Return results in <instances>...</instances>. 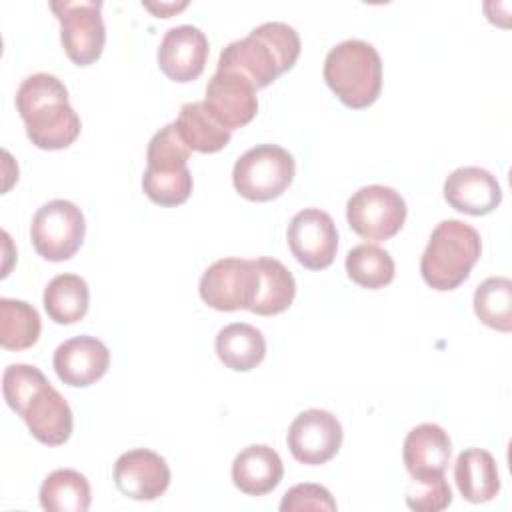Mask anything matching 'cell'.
<instances>
[{
  "label": "cell",
  "instance_id": "22",
  "mask_svg": "<svg viewBox=\"0 0 512 512\" xmlns=\"http://www.w3.org/2000/svg\"><path fill=\"white\" fill-rule=\"evenodd\" d=\"M216 354L226 368L248 372L266 356L264 334L246 322L228 324L216 334Z\"/></svg>",
  "mask_w": 512,
  "mask_h": 512
},
{
  "label": "cell",
  "instance_id": "33",
  "mask_svg": "<svg viewBox=\"0 0 512 512\" xmlns=\"http://www.w3.org/2000/svg\"><path fill=\"white\" fill-rule=\"evenodd\" d=\"M148 10H154V12H158L160 16H164V18H168L166 16V12H178V10H182V8H186V2H182V4H160V6H154V4H144Z\"/></svg>",
  "mask_w": 512,
  "mask_h": 512
},
{
  "label": "cell",
  "instance_id": "11",
  "mask_svg": "<svg viewBox=\"0 0 512 512\" xmlns=\"http://www.w3.org/2000/svg\"><path fill=\"white\" fill-rule=\"evenodd\" d=\"M342 436V424L332 412L310 408L292 420L286 442L298 462L318 466L338 454Z\"/></svg>",
  "mask_w": 512,
  "mask_h": 512
},
{
  "label": "cell",
  "instance_id": "5",
  "mask_svg": "<svg viewBox=\"0 0 512 512\" xmlns=\"http://www.w3.org/2000/svg\"><path fill=\"white\" fill-rule=\"evenodd\" d=\"M296 172L294 156L276 144H258L246 150L234 164L232 182L236 192L252 202L278 198Z\"/></svg>",
  "mask_w": 512,
  "mask_h": 512
},
{
  "label": "cell",
  "instance_id": "3",
  "mask_svg": "<svg viewBox=\"0 0 512 512\" xmlns=\"http://www.w3.org/2000/svg\"><path fill=\"white\" fill-rule=\"evenodd\" d=\"M482 254L476 228L460 220H442L430 234L420 258V274L434 290H454L468 276Z\"/></svg>",
  "mask_w": 512,
  "mask_h": 512
},
{
  "label": "cell",
  "instance_id": "14",
  "mask_svg": "<svg viewBox=\"0 0 512 512\" xmlns=\"http://www.w3.org/2000/svg\"><path fill=\"white\" fill-rule=\"evenodd\" d=\"M114 482L132 500H156L170 486V468L160 454L148 448H134L116 460Z\"/></svg>",
  "mask_w": 512,
  "mask_h": 512
},
{
  "label": "cell",
  "instance_id": "28",
  "mask_svg": "<svg viewBox=\"0 0 512 512\" xmlns=\"http://www.w3.org/2000/svg\"><path fill=\"white\" fill-rule=\"evenodd\" d=\"M478 320L494 330H512V280L504 276L486 278L474 292Z\"/></svg>",
  "mask_w": 512,
  "mask_h": 512
},
{
  "label": "cell",
  "instance_id": "19",
  "mask_svg": "<svg viewBox=\"0 0 512 512\" xmlns=\"http://www.w3.org/2000/svg\"><path fill=\"white\" fill-rule=\"evenodd\" d=\"M284 476V464L278 452L266 444L246 446L232 462V482L248 496L272 492Z\"/></svg>",
  "mask_w": 512,
  "mask_h": 512
},
{
  "label": "cell",
  "instance_id": "13",
  "mask_svg": "<svg viewBox=\"0 0 512 512\" xmlns=\"http://www.w3.org/2000/svg\"><path fill=\"white\" fill-rule=\"evenodd\" d=\"M204 102L214 118L230 132L246 126L258 112L256 88L252 82L228 70H216L212 74Z\"/></svg>",
  "mask_w": 512,
  "mask_h": 512
},
{
  "label": "cell",
  "instance_id": "17",
  "mask_svg": "<svg viewBox=\"0 0 512 512\" xmlns=\"http://www.w3.org/2000/svg\"><path fill=\"white\" fill-rule=\"evenodd\" d=\"M452 454L448 432L432 422L412 428L402 446V458L412 480H430L444 476Z\"/></svg>",
  "mask_w": 512,
  "mask_h": 512
},
{
  "label": "cell",
  "instance_id": "25",
  "mask_svg": "<svg viewBox=\"0 0 512 512\" xmlns=\"http://www.w3.org/2000/svg\"><path fill=\"white\" fill-rule=\"evenodd\" d=\"M90 500V482L72 468L50 472L40 486V506L48 512H86Z\"/></svg>",
  "mask_w": 512,
  "mask_h": 512
},
{
  "label": "cell",
  "instance_id": "29",
  "mask_svg": "<svg viewBox=\"0 0 512 512\" xmlns=\"http://www.w3.org/2000/svg\"><path fill=\"white\" fill-rule=\"evenodd\" d=\"M190 158V148L180 138L176 124H166L148 142L146 150V174L172 176L188 170L186 162Z\"/></svg>",
  "mask_w": 512,
  "mask_h": 512
},
{
  "label": "cell",
  "instance_id": "16",
  "mask_svg": "<svg viewBox=\"0 0 512 512\" xmlns=\"http://www.w3.org/2000/svg\"><path fill=\"white\" fill-rule=\"evenodd\" d=\"M52 364L64 384L86 388L106 374L110 352L96 336H74L54 350Z\"/></svg>",
  "mask_w": 512,
  "mask_h": 512
},
{
  "label": "cell",
  "instance_id": "2",
  "mask_svg": "<svg viewBox=\"0 0 512 512\" xmlns=\"http://www.w3.org/2000/svg\"><path fill=\"white\" fill-rule=\"evenodd\" d=\"M298 56V32L284 22H264L252 28L248 36L230 42L220 52L216 70L236 72L258 90L290 70Z\"/></svg>",
  "mask_w": 512,
  "mask_h": 512
},
{
  "label": "cell",
  "instance_id": "20",
  "mask_svg": "<svg viewBox=\"0 0 512 512\" xmlns=\"http://www.w3.org/2000/svg\"><path fill=\"white\" fill-rule=\"evenodd\" d=\"M454 480L460 494L472 502H488L500 492V476L496 460L488 450L466 448L454 464Z\"/></svg>",
  "mask_w": 512,
  "mask_h": 512
},
{
  "label": "cell",
  "instance_id": "1",
  "mask_svg": "<svg viewBox=\"0 0 512 512\" xmlns=\"http://www.w3.org/2000/svg\"><path fill=\"white\" fill-rule=\"evenodd\" d=\"M16 108L36 148L62 150L80 136V116L68 104V90L54 74L36 72L24 78L16 92Z\"/></svg>",
  "mask_w": 512,
  "mask_h": 512
},
{
  "label": "cell",
  "instance_id": "4",
  "mask_svg": "<svg viewBox=\"0 0 512 512\" xmlns=\"http://www.w3.org/2000/svg\"><path fill=\"white\" fill-rule=\"evenodd\" d=\"M324 80L344 106L354 110L368 108L382 90L378 50L358 38L336 44L324 60Z\"/></svg>",
  "mask_w": 512,
  "mask_h": 512
},
{
  "label": "cell",
  "instance_id": "9",
  "mask_svg": "<svg viewBox=\"0 0 512 512\" xmlns=\"http://www.w3.org/2000/svg\"><path fill=\"white\" fill-rule=\"evenodd\" d=\"M258 286V268L254 260L222 258L210 264L198 284L200 298L214 310L234 312L250 310Z\"/></svg>",
  "mask_w": 512,
  "mask_h": 512
},
{
  "label": "cell",
  "instance_id": "10",
  "mask_svg": "<svg viewBox=\"0 0 512 512\" xmlns=\"http://www.w3.org/2000/svg\"><path fill=\"white\" fill-rule=\"evenodd\" d=\"M288 246L294 258L308 270H324L334 262L338 230L332 216L320 208L296 212L288 224Z\"/></svg>",
  "mask_w": 512,
  "mask_h": 512
},
{
  "label": "cell",
  "instance_id": "7",
  "mask_svg": "<svg viewBox=\"0 0 512 512\" xmlns=\"http://www.w3.org/2000/svg\"><path fill=\"white\" fill-rule=\"evenodd\" d=\"M406 202L390 186L370 184L356 190L346 204L348 226L366 240H388L406 222Z\"/></svg>",
  "mask_w": 512,
  "mask_h": 512
},
{
  "label": "cell",
  "instance_id": "24",
  "mask_svg": "<svg viewBox=\"0 0 512 512\" xmlns=\"http://www.w3.org/2000/svg\"><path fill=\"white\" fill-rule=\"evenodd\" d=\"M90 306V290L78 274H58L44 288V310L56 324L82 320Z\"/></svg>",
  "mask_w": 512,
  "mask_h": 512
},
{
  "label": "cell",
  "instance_id": "23",
  "mask_svg": "<svg viewBox=\"0 0 512 512\" xmlns=\"http://www.w3.org/2000/svg\"><path fill=\"white\" fill-rule=\"evenodd\" d=\"M258 286L250 312L258 316H274L292 304L296 296V282L292 272L276 258H256Z\"/></svg>",
  "mask_w": 512,
  "mask_h": 512
},
{
  "label": "cell",
  "instance_id": "18",
  "mask_svg": "<svg viewBox=\"0 0 512 512\" xmlns=\"http://www.w3.org/2000/svg\"><path fill=\"white\" fill-rule=\"evenodd\" d=\"M444 198L458 212L484 216L502 202V188L488 170L480 166H462L446 178Z\"/></svg>",
  "mask_w": 512,
  "mask_h": 512
},
{
  "label": "cell",
  "instance_id": "26",
  "mask_svg": "<svg viewBox=\"0 0 512 512\" xmlns=\"http://www.w3.org/2000/svg\"><path fill=\"white\" fill-rule=\"evenodd\" d=\"M42 322L34 306L24 300L0 298V344L6 350H26L40 338Z\"/></svg>",
  "mask_w": 512,
  "mask_h": 512
},
{
  "label": "cell",
  "instance_id": "32",
  "mask_svg": "<svg viewBox=\"0 0 512 512\" xmlns=\"http://www.w3.org/2000/svg\"><path fill=\"white\" fill-rule=\"evenodd\" d=\"M282 512H300V510H336V500L320 484H296L292 486L280 502Z\"/></svg>",
  "mask_w": 512,
  "mask_h": 512
},
{
  "label": "cell",
  "instance_id": "27",
  "mask_svg": "<svg viewBox=\"0 0 512 512\" xmlns=\"http://www.w3.org/2000/svg\"><path fill=\"white\" fill-rule=\"evenodd\" d=\"M346 272L358 286L378 290L394 280L396 266L384 248L376 244H358L346 254Z\"/></svg>",
  "mask_w": 512,
  "mask_h": 512
},
{
  "label": "cell",
  "instance_id": "6",
  "mask_svg": "<svg viewBox=\"0 0 512 512\" xmlns=\"http://www.w3.org/2000/svg\"><path fill=\"white\" fill-rule=\"evenodd\" d=\"M86 234V220L82 210L70 200H50L42 204L30 224V238L34 250L50 262L72 258Z\"/></svg>",
  "mask_w": 512,
  "mask_h": 512
},
{
  "label": "cell",
  "instance_id": "12",
  "mask_svg": "<svg viewBox=\"0 0 512 512\" xmlns=\"http://www.w3.org/2000/svg\"><path fill=\"white\" fill-rule=\"evenodd\" d=\"M16 414L22 416L30 434L46 446H62L72 434V410L50 382L38 386Z\"/></svg>",
  "mask_w": 512,
  "mask_h": 512
},
{
  "label": "cell",
  "instance_id": "8",
  "mask_svg": "<svg viewBox=\"0 0 512 512\" xmlns=\"http://www.w3.org/2000/svg\"><path fill=\"white\" fill-rule=\"evenodd\" d=\"M50 10L60 22V40L66 56L78 66L96 62L106 42L102 2H50Z\"/></svg>",
  "mask_w": 512,
  "mask_h": 512
},
{
  "label": "cell",
  "instance_id": "21",
  "mask_svg": "<svg viewBox=\"0 0 512 512\" xmlns=\"http://www.w3.org/2000/svg\"><path fill=\"white\" fill-rule=\"evenodd\" d=\"M174 124L184 144L190 150H196L202 154H212L222 150L232 136V132L214 118V114L208 110L204 100L186 102L180 108V114L174 120Z\"/></svg>",
  "mask_w": 512,
  "mask_h": 512
},
{
  "label": "cell",
  "instance_id": "15",
  "mask_svg": "<svg viewBox=\"0 0 512 512\" xmlns=\"http://www.w3.org/2000/svg\"><path fill=\"white\" fill-rule=\"evenodd\" d=\"M208 38L192 24L170 28L158 48V66L174 82L196 80L208 60Z\"/></svg>",
  "mask_w": 512,
  "mask_h": 512
},
{
  "label": "cell",
  "instance_id": "30",
  "mask_svg": "<svg viewBox=\"0 0 512 512\" xmlns=\"http://www.w3.org/2000/svg\"><path fill=\"white\" fill-rule=\"evenodd\" d=\"M142 188L146 196L158 206H180L190 198L192 174L190 170L172 176H154L144 172Z\"/></svg>",
  "mask_w": 512,
  "mask_h": 512
},
{
  "label": "cell",
  "instance_id": "31",
  "mask_svg": "<svg viewBox=\"0 0 512 512\" xmlns=\"http://www.w3.org/2000/svg\"><path fill=\"white\" fill-rule=\"evenodd\" d=\"M452 502V490L444 476L430 480H412L406 490V504L420 512H438L448 508Z\"/></svg>",
  "mask_w": 512,
  "mask_h": 512
}]
</instances>
